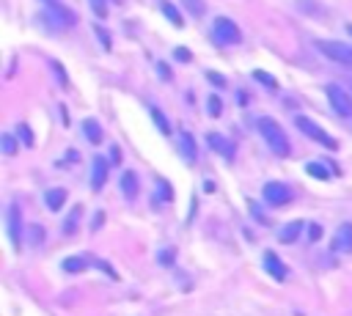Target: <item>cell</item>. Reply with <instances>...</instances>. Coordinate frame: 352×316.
<instances>
[{"mask_svg":"<svg viewBox=\"0 0 352 316\" xmlns=\"http://www.w3.org/2000/svg\"><path fill=\"white\" fill-rule=\"evenodd\" d=\"M258 132H261L264 143L272 148V154H278V157H286V154L292 151V146H289V137H286V132L280 129V124H278L275 118H258Z\"/></svg>","mask_w":352,"mask_h":316,"instance_id":"obj_1","label":"cell"},{"mask_svg":"<svg viewBox=\"0 0 352 316\" xmlns=\"http://www.w3.org/2000/svg\"><path fill=\"white\" fill-rule=\"evenodd\" d=\"M294 124H297V129L302 132V135H308L311 140H316L319 146H324V148H330V151H336L338 148V143H336V137H330L322 126H316L311 118H305V115H297L294 118Z\"/></svg>","mask_w":352,"mask_h":316,"instance_id":"obj_2","label":"cell"},{"mask_svg":"<svg viewBox=\"0 0 352 316\" xmlns=\"http://www.w3.org/2000/svg\"><path fill=\"white\" fill-rule=\"evenodd\" d=\"M316 47H319V52H324L330 60H336V63H341V66H349V69H352V44H346V41H327V38H322V41H316Z\"/></svg>","mask_w":352,"mask_h":316,"instance_id":"obj_3","label":"cell"},{"mask_svg":"<svg viewBox=\"0 0 352 316\" xmlns=\"http://www.w3.org/2000/svg\"><path fill=\"white\" fill-rule=\"evenodd\" d=\"M212 36H214L217 44H239L242 41V30L228 16H217L212 22Z\"/></svg>","mask_w":352,"mask_h":316,"instance_id":"obj_4","label":"cell"},{"mask_svg":"<svg viewBox=\"0 0 352 316\" xmlns=\"http://www.w3.org/2000/svg\"><path fill=\"white\" fill-rule=\"evenodd\" d=\"M261 192H264V201L272 203V206H280V203H289L292 201V190L286 184H280V181H267L261 187Z\"/></svg>","mask_w":352,"mask_h":316,"instance_id":"obj_5","label":"cell"},{"mask_svg":"<svg viewBox=\"0 0 352 316\" xmlns=\"http://www.w3.org/2000/svg\"><path fill=\"white\" fill-rule=\"evenodd\" d=\"M327 99H330V107L338 115H352V99H349L346 91H341L338 85H327Z\"/></svg>","mask_w":352,"mask_h":316,"instance_id":"obj_6","label":"cell"},{"mask_svg":"<svg viewBox=\"0 0 352 316\" xmlns=\"http://www.w3.org/2000/svg\"><path fill=\"white\" fill-rule=\"evenodd\" d=\"M47 3V16H52L58 25H74L77 22V16H74V11L69 8V5H63L60 0H44Z\"/></svg>","mask_w":352,"mask_h":316,"instance_id":"obj_7","label":"cell"},{"mask_svg":"<svg viewBox=\"0 0 352 316\" xmlns=\"http://www.w3.org/2000/svg\"><path fill=\"white\" fill-rule=\"evenodd\" d=\"M6 225H8V236H11L14 250H19V245H22V223H19V209L14 203L6 212Z\"/></svg>","mask_w":352,"mask_h":316,"instance_id":"obj_8","label":"cell"},{"mask_svg":"<svg viewBox=\"0 0 352 316\" xmlns=\"http://www.w3.org/2000/svg\"><path fill=\"white\" fill-rule=\"evenodd\" d=\"M330 247H333L336 253H352V223H341V225H338V231H336Z\"/></svg>","mask_w":352,"mask_h":316,"instance_id":"obj_9","label":"cell"},{"mask_svg":"<svg viewBox=\"0 0 352 316\" xmlns=\"http://www.w3.org/2000/svg\"><path fill=\"white\" fill-rule=\"evenodd\" d=\"M206 140H209V148H212V151L223 154L228 162L234 159V154H236V146H234L228 137H223V135H217V132H209V135H206Z\"/></svg>","mask_w":352,"mask_h":316,"instance_id":"obj_10","label":"cell"},{"mask_svg":"<svg viewBox=\"0 0 352 316\" xmlns=\"http://www.w3.org/2000/svg\"><path fill=\"white\" fill-rule=\"evenodd\" d=\"M107 170H110V165H107V159L104 157H94V162H91V187L99 192L102 187H104V179H107Z\"/></svg>","mask_w":352,"mask_h":316,"instance_id":"obj_11","label":"cell"},{"mask_svg":"<svg viewBox=\"0 0 352 316\" xmlns=\"http://www.w3.org/2000/svg\"><path fill=\"white\" fill-rule=\"evenodd\" d=\"M264 269L275 278V280H286V275H289V269H286V264L272 253V250H264Z\"/></svg>","mask_w":352,"mask_h":316,"instance_id":"obj_12","label":"cell"},{"mask_svg":"<svg viewBox=\"0 0 352 316\" xmlns=\"http://www.w3.org/2000/svg\"><path fill=\"white\" fill-rule=\"evenodd\" d=\"M300 231H302V220H292V223H286L280 231H278V242H294L297 236H300Z\"/></svg>","mask_w":352,"mask_h":316,"instance_id":"obj_13","label":"cell"},{"mask_svg":"<svg viewBox=\"0 0 352 316\" xmlns=\"http://www.w3.org/2000/svg\"><path fill=\"white\" fill-rule=\"evenodd\" d=\"M179 151L184 159H195V143H192V135L190 132H179Z\"/></svg>","mask_w":352,"mask_h":316,"instance_id":"obj_14","label":"cell"},{"mask_svg":"<svg viewBox=\"0 0 352 316\" xmlns=\"http://www.w3.org/2000/svg\"><path fill=\"white\" fill-rule=\"evenodd\" d=\"M121 192H124V198H135L138 195V176L132 170H126L121 176Z\"/></svg>","mask_w":352,"mask_h":316,"instance_id":"obj_15","label":"cell"},{"mask_svg":"<svg viewBox=\"0 0 352 316\" xmlns=\"http://www.w3.org/2000/svg\"><path fill=\"white\" fill-rule=\"evenodd\" d=\"M44 201H47L50 209H60L63 201H66V190H63V187H52V190L44 192Z\"/></svg>","mask_w":352,"mask_h":316,"instance_id":"obj_16","label":"cell"},{"mask_svg":"<svg viewBox=\"0 0 352 316\" xmlns=\"http://www.w3.org/2000/svg\"><path fill=\"white\" fill-rule=\"evenodd\" d=\"M160 11H162V14H165V19H168V22H173L176 27H182V25H184V19H182V14L176 11V5H173V3L162 0V3H160Z\"/></svg>","mask_w":352,"mask_h":316,"instance_id":"obj_17","label":"cell"},{"mask_svg":"<svg viewBox=\"0 0 352 316\" xmlns=\"http://www.w3.org/2000/svg\"><path fill=\"white\" fill-rule=\"evenodd\" d=\"M82 132H85V137H88L91 143H102V126H99L94 118H85V124H82Z\"/></svg>","mask_w":352,"mask_h":316,"instance_id":"obj_18","label":"cell"},{"mask_svg":"<svg viewBox=\"0 0 352 316\" xmlns=\"http://www.w3.org/2000/svg\"><path fill=\"white\" fill-rule=\"evenodd\" d=\"M305 173L316 179H330V168H324V162H305Z\"/></svg>","mask_w":352,"mask_h":316,"instance_id":"obj_19","label":"cell"},{"mask_svg":"<svg viewBox=\"0 0 352 316\" xmlns=\"http://www.w3.org/2000/svg\"><path fill=\"white\" fill-rule=\"evenodd\" d=\"M182 5H184L192 16H198V19L206 14V3H204V0H182Z\"/></svg>","mask_w":352,"mask_h":316,"instance_id":"obj_20","label":"cell"},{"mask_svg":"<svg viewBox=\"0 0 352 316\" xmlns=\"http://www.w3.org/2000/svg\"><path fill=\"white\" fill-rule=\"evenodd\" d=\"M85 267H88V261H85V258H77V256L63 261V269H66V272H82Z\"/></svg>","mask_w":352,"mask_h":316,"instance_id":"obj_21","label":"cell"},{"mask_svg":"<svg viewBox=\"0 0 352 316\" xmlns=\"http://www.w3.org/2000/svg\"><path fill=\"white\" fill-rule=\"evenodd\" d=\"M151 118L157 121V126H160V132H162V135H170V124L165 121V115H162V110H157V107H151Z\"/></svg>","mask_w":352,"mask_h":316,"instance_id":"obj_22","label":"cell"},{"mask_svg":"<svg viewBox=\"0 0 352 316\" xmlns=\"http://www.w3.org/2000/svg\"><path fill=\"white\" fill-rule=\"evenodd\" d=\"M80 214H82V206H74V209H72V214H69V220L63 223V231H66V234H74V225H77Z\"/></svg>","mask_w":352,"mask_h":316,"instance_id":"obj_23","label":"cell"},{"mask_svg":"<svg viewBox=\"0 0 352 316\" xmlns=\"http://www.w3.org/2000/svg\"><path fill=\"white\" fill-rule=\"evenodd\" d=\"M0 148H3V154L11 157V154H16V140H14L11 135H3V137H0Z\"/></svg>","mask_w":352,"mask_h":316,"instance_id":"obj_24","label":"cell"},{"mask_svg":"<svg viewBox=\"0 0 352 316\" xmlns=\"http://www.w3.org/2000/svg\"><path fill=\"white\" fill-rule=\"evenodd\" d=\"M88 3H91V11H94L99 19L107 16V3H104V0H88Z\"/></svg>","mask_w":352,"mask_h":316,"instance_id":"obj_25","label":"cell"},{"mask_svg":"<svg viewBox=\"0 0 352 316\" xmlns=\"http://www.w3.org/2000/svg\"><path fill=\"white\" fill-rule=\"evenodd\" d=\"M220 110H223L220 96H209V115H212V118H217V115H220Z\"/></svg>","mask_w":352,"mask_h":316,"instance_id":"obj_26","label":"cell"},{"mask_svg":"<svg viewBox=\"0 0 352 316\" xmlns=\"http://www.w3.org/2000/svg\"><path fill=\"white\" fill-rule=\"evenodd\" d=\"M16 132H19V137L25 140V146H33V135H30L28 124H19V126H16Z\"/></svg>","mask_w":352,"mask_h":316,"instance_id":"obj_27","label":"cell"},{"mask_svg":"<svg viewBox=\"0 0 352 316\" xmlns=\"http://www.w3.org/2000/svg\"><path fill=\"white\" fill-rule=\"evenodd\" d=\"M94 33L99 36V41H102V47H104V49H110V36H107V30H104V27H94Z\"/></svg>","mask_w":352,"mask_h":316,"instance_id":"obj_28","label":"cell"},{"mask_svg":"<svg viewBox=\"0 0 352 316\" xmlns=\"http://www.w3.org/2000/svg\"><path fill=\"white\" fill-rule=\"evenodd\" d=\"M253 77H256V80H258V82H267V85H270V88H275V80H272V77H270V74H267V71H253Z\"/></svg>","mask_w":352,"mask_h":316,"instance_id":"obj_29","label":"cell"},{"mask_svg":"<svg viewBox=\"0 0 352 316\" xmlns=\"http://www.w3.org/2000/svg\"><path fill=\"white\" fill-rule=\"evenodd\" d=\"M308 231H311V234H308V236H311V242H316V239L322 236V225H319V223H311V225H308Z\"/></svg>","mask_w":352,"mask_h":316,"instance_id":"obj_30","label":"cell"},{"mask_svg":"<svg viewBox=\"0 0 352 316\" xmlns=\"http://www.w3.org/2000/svg\"><path fill=\"white\" fill-rule=\"evenodd\" d=\"M206 77H209V82H212V85H220V88L226 85V80H223V74H217V71H209Z\"/></svg>","mask_w":352,"mask_h":316,"instance_id":"obj_31","label":"cell"},{"mask_svg":"<svg viewBox=\"0 0 352 316\" xmlns=\"http://www.w3.org/2000/svg\"><path fill=\"white\" fill-rule=\"evenodd\" d=\"M173 55H176L182 63H187V60H190V52H187L184 47H176V49H173Z\"/></svg>","mask_w":352,"mask_h":316,"instance_id":"obj_32","label":"cell"},{"mask_svg":"<svg viewBox=\"0 0 352 316\" xmlns=\"http://www.w3.org/2000/svg\"><path fill=\"white\" fill-rule=\"evenodd\" d=\"M30 242H33V245H38V242H41V228H38V225H33V228H30Z\"/></svg>","mask_w":352,"mask_h":316,"instance_id":"obj_33","label":"cell"},{"mask_svg":"<svg viewBox=\"0 0 352 316\" xmlns=\"http://www.w3.org/2000/svg\"><path fill=\"white\" fill-rule=\"evenodd\" d=\"M160 261H162V264H170V261H173V250H162Z\"/></svg>","mask_w":352,"mask_h":316,"instance_id":"obj_34","label":"cell"},{"mask_svg":"<svg viewBox=\"0 0 352 316\" xmlns=\"http://www.w3.org/2000/svg\"><path fill=\"white\" fill-rule=\"evenodd\" d=\"M157 69H160L162 80H170V71H168V66H165V63H157Z\"/></svg>","mask_w":352,"mask_h":316,"instance_id":"obj_35","label":"cell"},{"mask_svg":"<svg viewBox=\"0 0 352 316\" xmlns=\"http://www.w3.org/2000/svg\"><path fill=\"white\" fill-rule=\"evenodd\" d=\"M52 69L60 74V85H66V74H63V66H60V63H52Z\"/></svg>","mask_w":352,"mask_h":316,"instance_id":"obj_36","label":"cell"},{"mask_svg":"<svg viewBox=\"0 0 352 316\" xmlns=\"http://www.w3.org/2000/svg\"><path fill=\"white\" fill-rule=\"evenodd\" d=\"M346 33H352V22H349V25H346Z\"/></svg>","mask_w":352,"mask_h":316,"instance_id":"obj_37","label":"cell"}]
</instances>
